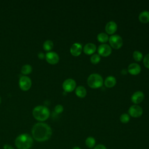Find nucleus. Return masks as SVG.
Here are the masks:
<instances>
[{
    "instance_id": "nucleus-6",
    "label": "nucleus",
    "mask_w": 149,
    "mask_h": 149,
    "mask_svg": "<svg viewBox=\"0 0 149 149\" xmlns=\"http://www.w3.org/2000/svg\"><path fill=\"white\" fill-rule=\"evenodd\" d=\"M19 85L22 90L27 91L29 90L31 86V80L28 76H23L19 79Z\"/></svg>"
},
{
    "instance_id": "nucleus-2",
    "label": "nucleus",
    "mask_w": 149,
    "mask_h": 149,
    "mask_svg": "<svg viewBox=\"0 0 149 149\" xmlns=\"http://www.w3.org/2000/svg\"><path fill=\"white\" fill-rule=\"evenodd\" d=\"M15 144L18 149H29L33 144V140L30 134L23 133L16 138Z\"/></svg>"
},
{
    "instance_id": "nucleus-15",
    "label": "nucleus",
    "mask_w": 149,
    "mask_h": 149,
    "mask_svg": "<svg viewBox=\"0 0 149 149\" xmlns=\"http://www.w3.org/2000/svg\"><path fill=\"white\" fill-rule=\"evenodd\" d=\"M96 50V45L94 43L88 42L86 44L83 48V51L87 55H90L95 52Z\"/></svg>"
},
{
    "instance_id": "nucleus-21",
    "label": "nucleus",
    "mask_w": 149,
    "mask_h": 149,
    "mask_svg": "<svg viewBox=\"0 0 149 149\" xmlns=\"http://www.w3.org/2000/svg\"><path fill=\"white\" fill-rule=\"evenodd\" d=\"M54 47V43L51 40H47L44 41L43 44V48L45 51H48L52 49Z\"/></svg>"
},
{
    "instance_id": "nucleus-14",
    "label": "nucleus",
    "mask_w": 149,
    "mask_h": 149,
    "mask_svg": "<svg viewBox=\"0 0 149 149\" xmlns=\"http://www.w3.org/2000/svg\"><path fill=\"white\" fill-rule=\"evenodd\" d=\"M105 29L108 34H112L117 30V24L113 21H109L106 24Z\"/></svg>"
},
{
    "instance_id": "nucleus-30",
    "label": "nucleus",
    "mask_w": 149,
    "mask_h": 149,
    "mask_svg": "<svg viewBox=\"0 0 149 149\" xmlns=\"http://www.w3.org/2000/svg\"><path fill=\"white\" fill-rule=\"evenodd\" d=\"M45 56V55L42 53V52H39L38 54V57L40 58V59H44V57Z\"/></svg>"
},
{
    "instance_id": "nucleus-33",
    "label": "nucleus",
    "mask_w": 149,
    "mask_h": 149,
    "mask_svg": "<svg viewBox=\"0 0 149 149\" xmlns=\"http://www.w3.org/2000/svg\"><path fill=\"white\" fill-rule=\"evenodd\" d=\"M1 97H0V104H1Z\"/></svg>"
},
{
    "instance_id": "nucleus-4",
    "label": "nucleus",
    "mask_w": 149,
    "mask_h": 149,
    "mask_svg": "<svg viewBox=\"0 0 149 149\" xmlns=\"http://www.w3.org/2000/svg\"><path fill=\"white\" fill-rule=\"evenodd\" d=\"M87 84L90 87L97 88L102 86L103 84V79L102 76L98 73H92L88 77Z\"/></svg>"
},
{
    "instance_id": "nucleus-24",
    "label": "nucleus",
    "mask_w": 149,
    "mask_h": 149,
    "mask_svg": "<svg viewBox=\"0 0 149 149\" xmlns=\"http://www.w3.org/2000/svg\"><path fill=\"white\" fill-rule=\"evenodd\" d=\"M120 120L123 123H127L130 120V115L128 113H122L120 116Z\"/></svg>"
},
{
    "instance_id": "nucleus-29",
    "label": "nucleus",
    "mask_w": 149,
    "mask_h": 149,
    "mask_svg": "<svg viewBox=\"0 0 149 149\" xmlns=\"http://www.w3.org/2000/svg\"><path fill=\"white\" fill-rule=\"evenodd\" d=\"M3 149H15V148L10 145L5 144L3 146Z\"/></svg>"
},
{
    "instance_id": "nucleus-17",
    "label": "nucleus",
    "mask_w": 149,
    "mask_h": 149,
    "mask_svg": "<svg viewBox=\"0 0 149 149\" xmlns=\"http://www.w3.org/2000/svg\"><path fill=\"white\" fill-rule=\"evenodd\" d=\"M75 93H76V95L79 97L83 98L86 95L87 91L84 86H79L76 88Z\"/></svg>"
},
{
    "instance_id": "nucleus-26",
    "label": "nucleus",
    "mask_w": 149,
    "mask_h": 149,
    "mask_svg": "<svg viewBox=\"0 0 149 149\" xmlns=\"http://www.w3.org/2000/svg\"><path fill=\"white\" fill-rule=\"evenodd\" d=\"M54 111L56 113H61L63 111V107L61 104H58L55 107Z\"/></svg>"
},
{
    "instance_id": "nucleus-19",
    "label": "nucleus",
    "mask_w": 149,
    "mask_h": 149,
    "mask_svg": "<svg viewBox=\"0 0 149 149\" xmlns=\"http://www.w3.org/2000/svg\"><path fill=\"white\" fill-rule=\"evenodd\" d=\"M95 143L96 140L92 136L87 137L85 140V144L86 146L89 148H93L95 146Z\"/></svg>"
},
{
    "instance_id": "nucleus-9",
    "label": "nucleus",
    "mask_w": 149,
    "mask_h": 149,
    "mask_svg": "<svg viewBox=\"0 0 149 149\" xmlns=\"http://www.w3.org/2000/svg\"><path fill=\"white\" fill-rule=\"evenodd\" d=\"M112 49L111 47L107 44H100L98 47V54L102 56H107L111 53Z\"/></svg>"
},
{
    "instance_id": "nucleus-28",
    "label": "nucleus",
    "mask_w": 149,
    "mask_h": 149,
    "mask_svg": "<svg viewBox=\"0 0 149 149\" xmlns=\"http://www.w3.org/2000/svg\"><path fill=\"white\" fill-rule=\"evenodd\" d=\"M93 149H107V148L104 144H99L95 145V146L93 148Z\"/></svg>"
},
{
    "instance_id": "nucleus-25",
    "label": "nucleus",
    "mask_w": 149,
    "mask_h": 149,
    "mask_svg": "<svg viewBox=\"0 0 149 149\" xmlns=\"http://www.w3.org/2000/svg\"><path fill=\"white\" fill-rule=\"evenodd\" d=\"M101 59V58H100V55L99 54H93L91 58H90V61L93 64H97L100 61Z\"/></svg>"
},
{
    "instance_id": "nucleus-20",
    "label": "nucleus",
    "mask_w": 149,
    "mask_h": 149,
    "mask_svg": "<svg viewBox=\"0 0 149 149\" xmlns=\"http://www.w3.org/2000/svg\"><path fill=\"white\" fill-rule=\"evenodd\" d=\"M97 40H98V41L104 44L105 42H106L109 40V37L107 34L102 32V33H100L97 35Z\"/></svg>"
},
{
    "instance_id": "nucleus-5",
    "label": "nucleus",
    "mask_w": 149,
    "mask_h": 149,
    "mask_svg": "<svg viewBox=\"0 0 149 149\" xmlns=\"http://www.w3.org/2000/svg\"><path fill=\"white\" fill-rule=\"evenodd\" d=\"M108 41L110 45L115 49H119L123 45V39L118 34L112 35L109 37Z\"/></svg>"
},
{
    "instance_id": "nucleus-8",
    "label": "nucleus",
    "mask_w": 149,
    "mask_h": 149,
    "mask_svg": "<svg viewBox=\"0 0 149 149\" xmlns=\"http://www.w3.org/2000/svg\"><path fill=\"white\" fill-rule=\"evenodd\" d=\"M76 83L75 80L70 78L66 79L62 84V87L64 91L67 93L72 91L74 88H76Z\"/></svg>"
},
{
    "instance_id": "nucleus-7",
    "label": "nucleus",
    "mask_w": 149,
    "mask_h": 149,
    "mask_svg": "<svg viewBox=\"0 0 149 149\" xmlns=\"http://www.w3.org/2000/svg\"><path fill=\"white\" fill-rule=\"evenodd\" d=\"M143 112L142 108L137 104L130 106L128 110L129 115L133 118L140 117L143 114Z\"/></svg>"
},
{
    "instance_id": "nucleus-23",
    "label": "nucleus",
    "mask_w": 149,
    "mask_h": 149,
    "mask_svg": "<svg viewBox=\"0 0 149 149\" xmlns=\"http://www.w3.org/2000/svg\"><path fill=\"white\" fill-rule=\"evenodd\" d=\"M133 57L136 61H140L143 58V54L139 51H134L133 53Z\"/></svg>"
},
{
    "instance_id": "nucleus-32",
    "label": "nucleus",
    "mask_w": 149,
    "mask_h": 149,
    "mask_svg": "<svg viewBox=\"0 0 149 149\" xmlns=\"http://www.w3.org/2000/svg\"><path fill=\"white\" fill-rule=\"evenodd\" d=\"M72 149H81V148L80 147H79V146H74Z\"/></svg>"
},
{
    "instance_id": "nucleus-31",
    "label": "nucleus",
    "mask_w": 149,
    "mask_h": 149,
    "mask_svg": "<svg viewBox=\"0 0 149 149\" xmlns=\"http://www.w3.org/2000/svg\"><path fill=\"white\" fill-rule=\"evenodd\" d=\"M127 70H126L125 69H123L121 70V73L122 74H126L127 73Z\"/></svg>"
},
{
    "instance_id": "nucleus-16",
    "label": "nucleus",
    "mask_w": 149,
    "mask_h": 149,
    "mask_svg": "<svg viewBox=\"0 0 149 149\" xmlns=\"http://www.w3.org/2000/svg\"><path fill=\"white\" fill-rule=\"evenodd\" d=\"M116 83V79L114 76H109L106 77L104 81V84L107 87H113Z\"/></svg>"
},
{
    "instance_id": "nucleus-13",
    "label": "nucleus",
    "mask_w": 149,
    "mask_h": 149,
    "mask_svg": "<svg viewBox=\"0 0 149 149\" xmlns=\"http://www.w3.org/2000/svg\"><path fill=\"white\" fill-rule=\"evenodd\" d=\"M141 71L140 66L136 63H130L127 68V72L133 75H136L139 74Z\"/></svg>"
},
{
    "instance_id": "nucleus-27",
    "label": "nucleus",
    "mask_w": 149,
    "mask_h": 149,
    "mask_svg": "<svg viewBox=\"0 0 149 149\" xmlns=\"http://www.w3.org/2000/svg\"><path fill=\"white\" fill-rule=\"evenodd\" d=\"M143 63L146 68H149V53L146 54L144 57Z\"/></svg>"
},
{
    "instance_id": "nucleus-1",
    "label": "nucleus",
    "mask_w": 149,
    "mask_h": 149,
    "mask_svg": "<svg viewBox=\"0 0 149 149\" xmlns=\"http://www.w3.org/2000/svg\"><path fill=\"white\" fill-rule=\"evenodd\" d=\"M52 131L51 127L47 123L42 122L36 123L31 129L33 137L39 142L49 140L52 136Z\"/></svg>"
},
{
    "instance_id": "nucleus-3",
    "label": "nucleus",
    "mask_w": 149,
    "mask_h": 149,
    "mask_svg": "<svg viewBox=\"0 0 149 149\" xmlns=\"http://www.w3.org/2000/svg\"><path fill=\"white\" fill-rule=\"evenodd\" d=\"M49 111L47 107L44 105L36 107L33 110V115L34 118L39 121H44L49 116Z\"/></svg>"
},
{
    "instance_id": "nucleus-11",
    "label": "nucleus",
    "mask_w": 149,
    "mask_h": 149,
    "mask_svg": "<svg viewBox=\"0 0 149 149\" xmlns=\"http://www.w3.org/2000/svg\"><path fill=\"white\" fill-rule=\"evenodd\" d=\"M144 98V93L141 91H137L134 92L131 96L132 101L135 104L140 103Z\"/></svg>"
},
{
    "instance_id": "nucleus-18",
    "label": "nucleus",
    "mask_w": 149,
    "mask_h": 149,
    "mask_svg": "<svg viewBox=\"0 0 149 149\" xmlns=\"http://www.w3.org/2000/svg\"><path fill=\"white\" fill-rule=\"evenodd\" d=\"M139 19L140 21L143 23H146L149 22V11L144 10L139 14Z\"/></svg>"
},
{
    "instance_id": "nucleus-22",
    "label": "nucleus",
    "mask_w": 149,
    "mask_h": 149,
    "mask_svg": "<svg viewBox=\"0 0 149 149\" xmlns=\"http://www.w3.org/2000/svg\"><path fill=\"white\" fill-rule=\"evenodd\" d=\"M31 71H32V67L29 64L23 65L21 69V72L23 74H28L30 73Z\"/></svg>"
},
{
    "instance_id": "nucleus-12",
    "label": "nucleus",
    "mask_w": 149,
    "mask_h": 149,
    "mask_svg": "<svg viewBox=\"0 0 149 149\" xmlns=\"http://www.w3.org/2000/svg\"><path fill=\"white\" fill-rule=\"evenodd\" d=\"M70 53L74 56H79L82 51V45L79 42H75L72 44L70 49Z\"/></svg>"
},
{
    "instance_id": "nucleus-10",
    "label": "nucleus",
    "mask_w": 149,
    "mask_h": 149,
    "mask_svg": "<svg viewBox=\"0 0 149 149\" xmlns=\"http://www.w3.org/2000/svg\"><path fill=\"white\" fill-rule=\"evenodd\" d=\"M46 61L50 64H56L59 62V55L55 52H48L45 54Z\"/></svg>"
}]
</instances>
